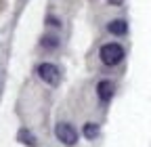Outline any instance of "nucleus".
<instances>
[{"label": "nucleus", "instance_id": "nucleus-5", "mask_svg": "<svg viewBox=\"0 0 151 147\" xmlns=\"http://www.w3.org/2000/svg\"><path fill=\"white\" fill-rule=\"evenodd\" d=\"M107 30H109L111 34H116V36H124V34L128 32V23H126L124 19H113V21L107 25Z\"/></svg>", "mask_w": 151, "mask_h": 147}, {"label": "nucleus", "instance_id": "nucleus-3", "mask_svg": "<svg viewBox=\"0 0 151 147\" xmlns=\"http://www.w3.org/2000/svg\"><path fill=\"white\" fill-rule=\"evenodd\" d=\"M55 135H57V139L63 141L65 145H73L76 141H78V130H76L71 124H67V122H59V124H57Z\"/></svg>", "mask_w": 151, "mask_h": 147}, {"label": "nucleus", "instance_id": "nucleus-7", "mask_svg": "<svg viewBox=\"0 0 151 147\" xmlns=\"http://www.w3.org/2000/svg\"><path fill=\"white\" fill-rule=\"evenodd\" d=\"M19 139H21V143H25V145L36 147V139H34V135L27 133V130H21V133H19Z\"/></svg>", "mask_w": 151, "mask_h": 147}, {"label": "nucleus", "instance_id": "nucleus-6", "mask_svg": "<svg viewBox=\"0 0 151 147\" xmlns=\"http://www.w3.org/2000/svg\"><path fill=\"white\" fill-rule=\"evenodd\" d=\"M97 135H99V126L94 124V122L84 124V137H86V139H94Z\"/></svg>", "mask_w": 151, "mask_h": 147}, {"label": "nucleus", "instance_id": "nucleus-1", "mask_svg": "<svg viewBox=\"0 0 151 147\" xmlns=\"http://www.w3.org/2000/svg\"><path fill=\"white\" fill-rule=\"evenodd\" d=\"M99 57L105 65H118L122 59H124V48L118 44V42H107L101 46L99 50Z\"/></svg>", "mask_w": 151, "mask_h": 147}, {"label": "nucleus", "instance_id": "nucleus-2", "mask_svg": "<svg viewBox=\"0 0 151 147\" xmlns=\"http://www.w3.org/2000/svg\"><path fill=\"white\" fill-rule=\"evenodd\" d=\"M38 76H40V80H42L44 84L57 86V84H59L61 74H59V67H57V65H52V63H42V65H38Z\"/></svg>", "mask_w": 151, "mask_h": 147}, {"label": "nucleus", "instance_id": "nucleus-4", "mask_svg": "<svg viewBox=\"0 0 151 147\" xmlns=\"http://www.w3.org/2000/svg\"><path fill=\"white\" fill-rule=\"evenodd\" d=\"M97 93H99V99L101 101H109L113 97V84L109 80H101L97 84Z\"/></svg>", "mask_w": 151, "mask_h": 147}, {"label": "nucleus", "instance_id": "nucleus-9", "mask_svg": "<svg viewBox=\"0 0 151 147\" xmlns=\"http://www.w3.org/2000/svg\"><path fill=\"white\" fill-rule=\"evenodd\" d=\"M107 2H111V4H122V0H107Z\"/></svg>", "mask_w": 151, "mask_h": 147}, {"label": "nucleus", "instance_id": "nucleus-8", "mask_svg": "<svg viewBox=\"0 0 151 147\" xmlns=\"http://www.w3.org/2000/svg\"><path fill=\"white\" fill-rule=\"evenodd\" d=\"M57 44V38H52V36H46V38H42V46H48V48H55Z\"/></svg>", "mask_w": 151, "mask_h": 147}]
</instances>
